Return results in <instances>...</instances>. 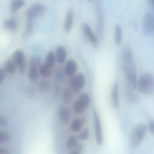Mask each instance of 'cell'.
<instances>
[{"mask_svg":"<svg viewBox=\"0 0 154 154\" xmlns=\"http://www.w3.org/2000/svg\"><path fill=\"white\" fill-rule=\"evenodd\" d=\"M97 35L100 39L103 36L104 29V18L103 11L100 3L97 5Z\"/></svg>","mask_w":154,"mask_h":154,"instance_id":"obj_11","label":"cell"},{"mask_svg":"<svg viewBox=\"0 0 154 154\" xmlns=\"http://www.w3.org/2000/svg\"><path fill=\"white\" fill-rule=\"evenodd\" d=\"M9 153V151L8 149L0 147V154H8Z\"/></svg>","mask_w":154,"mask_h":154,"instance_id":"obj_37","label":"cell"},{"mask_svg":"<svg viewBox=\"0 0 154 154\" xmlns=\"http://www.w3.org/2000/svg\"><path fill=\"white\" fill-rule=\"evenodd\" d=\"M81 28L84 34L92 45L96 48H98L99 45L98 39L90 26L88 24L83 23L81 25Z\"/></svg>","mask_w":154,"mask_h":154,"instance_id":"obj_9","label":"cell"},{"mask_svg":"<svg viewBox=\"0 0 154 154\" xmlns=\"http://www.w3.org/2000/svg\"><path fill=\"white\" fill-rule=\"evenodd\" d=\"M69 84L72 89L75 92L81 90L84 87L85 82V77L81 73H78L75 76H71Z\"/></svg>","mask_w":154,"mask_h":154,"instance_id":"obj_8","label":"cell"},{"mask_svg":"<svg viewBox=\"0 0 154 154\" xmlns=\"http://www.w3.org/2000/svg\"><path fill=\"white\" fill-rule=\"evenodd\" d=\"M111 105L113 108L118 109L119 105L118 83L115 81L113 85L111 97Z\"/></svg>","mask_w":154,"mask_h":154,"instance_id":"obj_12","label":"cell"},{"mask_svg":"<svg viewBox=\"0 0 154 154\" xmlns=\"http://www.w3.org/2000/svg\"><path fill=\"white\" fill-rule=\"evenodd\" d=\"M83 125V122L82 119L79 118H76L71 123L70 129L73 132H78L81 130Z\"/></svg>","mask_w":154,"mask_h":154,"instance_id":"obj_18","label":"cell"},{"mask_svg":"<svg viewBox=\"0 0 154 154\" xmlns=\"http://www.w3.org/2000/svg\"><path fill=\"white\" fill-rule=\"evenodd\" d=\"M33 20L27 19L25 35L26 36L30 35L32 32L33 29Z\"/></svg>","mask_w":154,"mask_h":154,"instance_id":"obj_28","label":"cell"},{"mask_svg":"<svg viewBox=\"0 0 154 154\" xmlns=\"http://www.w3.org/2000/svg\"><path fill=\"white\" fill-rule=\"evenodd\" d=\"M46 8L40 3H35L29 7L26 12L27 19L32 20L41 17L46 11Z\"/></svg>","mask_w":154,"mask_h":154,"instance_id":"obj_4","label":"cell"},{"mask_svg":"<svg viewBox=\"0 0 154 154\" xmlns=\"http://www.w3.org/2000/svg\"><path fill=\"white\" fill-rule=\"evenodd\" d=\"M93 115L94 120L95 135L97 144L100 145L103 143V135L100 120L96 109H93Z\"/></svg>","mask_w":154,"mask_h":154,"instance_id":"obj_10","label":"cell"},{"mask_svg":"<svg viewBox=\"0 0 154 154\" xmlns=\"http://www.w3.org/2000/svg\"><path fill=\"white\" fill-rule=\"evenodd\" d=\"M49 86V82L46 80H42L39 83L38 88L41 91H45L48 88Z\"/></svg>","mask_w":154,"mask_h":154,"instance_id":"obj_31","label":"cell"},{"mask_svg":"<svg viewBox=\"0 0 154 154\" xmlns=\"http://www.w3.org/2000/svg\"><path fill=\"white\" fill-rule=\"evenodd\" d=\"M60 119L63 124H66L69 122L71 116L69 110L65 107H61L58 112Z\"/></svg>","mask_w":154,"mask_h":154,"instance_id":"obj_15","label":"cell"},{"mask_svg":"<svg viewBox=\"0 0 154 154\" xmlns=\"http://www.w3.org/2000/svg\"><path fill=\"white\" fill-rule=\"evenodd\" d=\"M124 74L129 85L133 88H137V76L135 64L131 50L127 48L122 54Z\"/></svg>","mask_w":154,"mask_h":154,"instance_id":"obj_1","label":"cell"},{"mask_svg":"<svg viewBox=\"0 0 154 154\" xmlns=\"http://www.w3.org/2000/svg\"><path fill=\"white\" fill-rule=\"evenodd\" d=\"M38 68L32 66H29L28 72V77L29 79L34 81L36 80L38 76Z\"/></svg>","mask_w":154,"mask_h":154,"instance_id":"obj_24","label":"cell"},{"mask_svg":"<svg viewBox=\"0 0 154 154\" xmlns=\"http://www.w3.org/2000/svg\"><path fill=\"white\" fill-rule=\"evenodd\" d=\"M122 38V27L120 24H118L115 27L114 31V42L117 46H119L121 45Z\"/></svg>","mask_w":154,"mask_h":154,"instance_id":"obj_17","label":"cell"},{"mask_svg":"<svg viewBox=\"0 0 154 154\" xmlns=\"http://www.w3.org/2000/svg\"><path fill=\"white\" fill-rule=\"evenodd\" d=\"M11 59L18 69L20 73L25 71L26 66V61L23 52L20 50H17L12 54Z\"/></svg>","mask_w":154,"mask_h":154,"instance_id":"obj_7","label":"cell"},{"mask_svg":"<svg viewBox=\"0 0 154 154\" xmlns=\"http://www.w3.org/2000/svg\"><path fill=\"white\" fill-rule=\"evenodd\" d=\"M146 125L143 123L136 124L132 128L130 134L129 145L131 148H137L143 139L146 131Z\"/></svg>","mask_w":154,"mask_h":154,"instance_id":"obj_2","label":"cell"},{"mask_svg":"<svg viewBox=\"0 0 154 154\" xmlns=\"http://www.w3.org/2000/svg\"><path fill=\"white\" fill-rule=\"evenodd\" d=\"M4 26L7 30L12 32L16 31L17 27L16 21L13 19L6 20L4 23Z\"/></svg>","mask_w":154,"mask_h":154,"instance_id":"obj_20","label":"cell"},{"mask_svg":"<svg viewBox=\"0 0 154 154\" xmlns=\"http://www.w3.org/2000/svg\"><path fill=\"white\" fill-rule=\"evenodd\" d=\"M41 62L40 57L35 56L32 57L29 61V66H35L38 68H39Z\"/></svg>","mask_w":154,"mask_h":154,"instance_id":"obj_30","label":"cell"},{"mask_svg":"<svg viewBox=\"0 0 154 154\" xmlns=\"http://www.w3.org/2000/svg\"><path fill=\"white\" fill-rule=\"evenodd\" d=\"M89 136V131L88 129L86 128L84 129L79 135V138L82 140H87Z\"/></svg>","mask_w":154,"mask_h":154,"instance_id":"obj_32","label":"cell"},{"mask_svg":"<svg viewBox=\"0 0 154 154\" xmlns=\"http://www.w3.org/2000/svg\"><path fill=\"white\" fill-rule=\"evenodd\" d=\"M77 69V65L74 60H70L66 63L65 66L64 71L66 73L71 77L75 73Z\"/></svg>","mask_w":154,"mask_h":154,"instance_id":"obj_14","label":"cell"},{"mask_svg":"<svg viewBox=\"0 0 154 154\" xmlns=\"http://www.w3.org/2000/svg\"><path fill=\"white\" fill-rule=\"evenodd\" d=\"M16 66L12 60L7 59L4 63V69L5 72L9 74L13 73L15 70Z\"/></svg>","mask_w":154,"mask_h":154,"instance_id":"obj_19","label":"cell"},{"mask_svg":"<svg viewBox=\"0 0 154 154\" xmlns=\"http://www.w3.org/2000/svg\"><path fill=\"white\" fill-rule=\"evenodd\" d=\"M5 77V72L4 69L0 68V85L3 82Z\"/></svg>","mask_w":154,"mask_h":154,"instance_id":"obj_36","label":"cell"},{"mask_svg":"<svg viewBox=\"0 0 154 154\" xmlns=\"http://www.w3.org/2000/svg\"><path fill=\"white\" fill-rule=\"evenodd\" d=\"M149 130L151 133L153 135L154 134V123L153 120L150 119L148 122Z\"/></svg>","mask_w":154,"mask_h":154,"instance_id":"obj_35","label":"cell"},{"mask_svg":"<svg viewBox=\"0 0 154 154\" xmlns=\"http://www.w3.org/2000/svg\"><path fill=\"white\" fill-rule=\"evenodd\" d=\"M72 92L71 90L66 88L63 91L61 97L62 100L65 104H68L72 98Z\"/></svg>","mask_w":154,"mask_h":154,"instance_id":"obj_23","label":"cell"},{"mask_svg":"<svg viewBox=\"0 0 154 154\" xmlns=\"http://www.w3.org/2000/svg\"><path fill=\"white\" fill-rule=\"evenodd\" d=\"M74 20V12L72 8L69 9L66 13L64 29L65 32L68 33L70 32L72 28Z\"/></svg>","mask_w":154,"mask_h":154,"instance_id":"obj_13","label":"cell"},{"mask_svg":"<svg viewBox=\"0 0 154 154\" xmlns=\"http://www.w3.org/2000/svg\"><path fill=\"white\" fill-rule=\"evenodd\" d=\"M77 143V139L76 137L72 135L70 136L68 138L66 144V148L70 149L75 147Z\"/></svg>","mask_w":154,"mask_h":154,"instance_id":"obj_25","label":"cell"},{"mask_svg":"<svg viewBox=\"0 0 154 154\" xmlns=\"http://www.w3.org/2000/svg\"><path fill=\"white\" fill-rule=\"evenodd\" d=\"M25 3V2L23 0H12L10 3V8L11 11H17L23 7Z\"/></svg>","mask_w":154,"mask_h":154,"instance_id":"obj_22","label":"cell"},{"mask_svg":"<svg viewBox=\"0 0 154 154\" xmlns=\"http://www.w3.org/2000/svg\"><path fill=\"white\" fill-rule=\"evenodd\" d=\"M39 71L41 75L44 78L49 77L51 72V68L48 67L44 64L40 65L39 67Z\"/></svg>","mask_w":154,"mask_h":154,"instance_id":"obj_27","label":"cell"},{"mask_svg":"<svg viewBox=\"0 0 154 154\" xmlns=\"http://www.w3.org/2000/svg\"><path fill=\"white\" fill-rule=\"evenodd\" d=\"M83 149V146L80 143L77 144L75 148L70 153L71 154H79L80 153Z\"/></svg>","mask_w":154,"mask_h":154,"instance_id":"obj_33","label":"cell"},{"mask_svg":"<svg viewBox=\"0 0 154 154\" xmlns=\"http://www.w3.org/2000/svg\"><path fill=\"white\" fill-rule=\"evenodd\" d=\"M149 1H150V3L151 4V5H152V6H153V5H154V0H149Z\"/></svg>","mask_w":154,"mask_h":154,"instance_id":"obj_38","label":"cell"},{"mask_svg":"<svg viewBox=\"0 0 154 154\" xmlns=\"http://www.w3.org/2000/svg\"><path fill=\"white\" fill-rule=\"evenodd\" d=\"M11 140V137L8 133L0 130V144L8 143Z\"/></svg>","mask_w":154,"mask_h":154,"instance_id":"obj_29","label":"cell"},{"mask_svg":"<svg viewBox=\"0 0 154 154\" xmlns=\"http://www.w3.org/2000/svg\"><path fill=\"white\" fill-rule=\"evenodd\" d=\"M66 51L64 47L60 46L57 48L55 57L59 63H63L66 60Z\"/></svg>","mask_w":154,"mask_h":154,"instance_id":"obj_16","label":"cell"},{"mask_svg":"<svg viewBox=\"0 0 154 154\" xmlns=\"http://www.w3.org/2000/svg\"><path fill=\"white\" fill-rule=\"evenodd\" d=\"M143 27L144 33L146 35H153L154 32V18L153 13L147 12L144 14L143 19Z\"/></svg>","mask_w":154,"mask_h":154,"instance_id":"obj_6","label":"cell"},{"mask_svg":"<svg viewBox=\"0 0 154 154\" xmlns=\"http://www.w3.org/2000/svg\"><path fill=\"white\" fill-rule=\"evenodd\" d=\"M137 88L141 94L146 95H152L154 91V79L149 73L143 74L137 82Z\"/></svg>","mask_w":154,"mask_h":154,"instance_id":"obj_3","label":"cell"},{"mask_svg":"<svg viewBox=\"0 0 154 154\" xmlns=\"http://www.w3.org/2000/svg\"><path fill=\"white\" fill-rule=\"evenodd\" d=\"M66 73L64 69L61 67L57 68L55 72V76L56 79L59 81H63L65 78Z\"/></svg>","mask_w":154,"mask_h":154,"instance_id":"obj_26","label":"cell"},{"mask_svg":"<svg viewBox=\"0 0 154 154\" xmlns=\"http://www.w3.org/2000/svg\"><path fill=\"white\" fill-rule=\"evenodd\" d=\"M7 124V120L5 116L0 114V127L4 128Z\"/></svg>","mask_w":154,"mask_h":154,"instance_id":"obj_34","label":"cell"},{"mask_svg":"<svg viewBox=\"0 0 154 154\" xmlns=\"http://www.w3.org/2000/svg\"><path fill=\"white\" fill-rule=\"evenodd\" d=\"M55 59V55L53 51L49 52L46 57L44 64L51 69L54 65Z\"/></svg>","mask_w":154,"mask_h":154,"instance_id":"obj_21","label":"cell"},{"mask_svg":"<svg viewBox=\"0 0 154 154\" xmlns=\"http://www.w3.org/2000/svg\"><path fill=\"white\" fill-rule=\"evenodd\" d=\"M90 101L88 95L86 93L82 94L74 104L73 109L75 113L80 115L83 113L89 105Z\"/></svg>","mask_w":154,"mask_h":154,"instance_id":"obj_5","label":"cell"}]
</instances>
